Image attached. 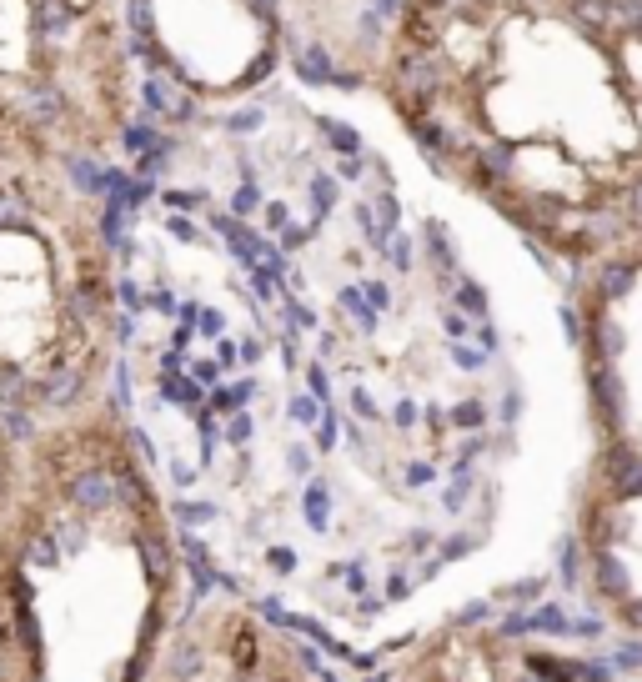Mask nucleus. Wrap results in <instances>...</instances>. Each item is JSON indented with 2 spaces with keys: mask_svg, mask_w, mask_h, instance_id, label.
<instances>
[{
  "mask_svg": "<svg viewBox=\"0 0 642 682\" xmlns=\"http://www.w3.org/2000/svg\"><path fill=\"white\" fill-rule=\"evenodd\" d=\"M141 96L176 91L181 106H236L286 56L281 0H126Z\"/></svg>",
  "mask_w": 642,
  "mask_h": 682,
  "instance_id": "nucleus-4",
  "label": "nucleus"
},
{
  "mask_svg": "<svg viewBox=\"0 0 642 682\" xmlns=\"http://www.w3.org/2000/svg\"><path fill=\"white\" fill-rule=\"evenodd\" d=\"M146 682H316L306 657L246 612H201Z\"/></svg>",
  "mask_w": 642,
  "mask_h": 682,
  "instance_id": "nucleus-5",
  "label": "nucleus"
},
{
  "mask_svg": "<svg viewBox=\"0 0 642 682\" xmlns=\"http://www.w3.org/2000/svg\"><path fill=\"white\" fill-rule=\"evenodd\" d=\"M417 682H587L577 662L517 642H452L417 667Z\"/></svg>",
  "mask_w": 642,
  "mask_h": 682,
  "instance_id": "nucleus-6",
  "label": "nucleus"
},
{
  "mask_svg": "<svg viewBox=\"0 0 642 682\" xmlns=\"http://www.w3.org/2000/svg\"><path fill=\"white\" fill-rule=\"evenodd\" d=\"M116 331V276L81 166L0 156V417L86 407Z\"/></svg>",
  "mask_w": 642,
  "mask_h": 682,
  "instance_id": "nucleus-2",
  "label": "nucleus"
},
{
  "mask_svg": "<svg viewBox=\"0 0 642 682\" xmlns=\"http://www.w3.org/2000/svg\"><path fill=\"white\" fill-rule=\"evenodd\" d=\"M377 91L527 236L642 246V0H402Z\"/></svg>",
  "mask_w": 642,
  "mask_h": 682,
  "instance_id": "nucleus-1",
  "label": "nucleus"
},
{
  "mask_svg": "<svg viewBox=\"0 0 642 682\" xmlns=\"http://www.w3.org/2000/svg\"><path fill=\"white\" fill-rule=\"evenodd\" d=\"M141 106L126 0H0V156L96 166Z\"/></svg>",
  "mask_w": 642,
  "mask_h": 682,
  "instance_id": "nucleus-3",
  "label": "nucleus"
}]
</instances>
